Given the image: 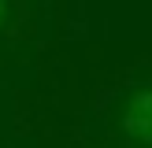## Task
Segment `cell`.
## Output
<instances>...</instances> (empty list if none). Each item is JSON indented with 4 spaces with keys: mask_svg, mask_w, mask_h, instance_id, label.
Returning <instances> with one entry per match:
<instances>
[{
    "mask_svg": "<svg viewBox=\"0 0 152 148\" xmlns=\"http://www.w3.org/2000/svg\"><path fill=\"white\" fill-rule=\"evenodd\" d=\"M123 133L134 137L137 144L152 148V89H141L126 100L123 107Z\"/></svg>",
    "mask_w": 152,
    "mask_h": 148,
    "instance_id": "cell-1",
    "label": "cell"
},
{
    "mask_svg": "<svg viewBox=\"0 0 152 148\" xmlns=\"http://www.w3.org/2000/svg\"><path fill=\"white\" fill-rule=\"evenodd\" d=\"M0 15H4V0H0Z\"/></svg>",
    "mask_w": 152,
    "mask_h": 148,
    "instance_id": "cell-2",
    "label": "cell"
}]
</instances>
